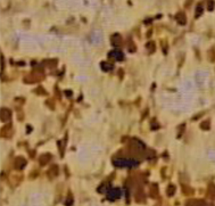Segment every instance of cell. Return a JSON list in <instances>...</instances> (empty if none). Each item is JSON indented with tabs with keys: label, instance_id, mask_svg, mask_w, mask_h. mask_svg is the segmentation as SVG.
Wrapping results in <instances>:
<instances>
[{
	"label": "cell",
	"instance_id": "6da1fadb",
	"mask_svg": "<svg viewBox=\"0 0 215 206\" xmlns=\"http://www.w3.org/2000/svg\"><path fill=\"white\" fill-rule=\"evenodd\" d=\"M129 149L133 155H144L147 153L148 148H146L145 144L139 139H131L129 142Z\"/></svg>",
	"mask_w": 215,
	"mask_h": 206
},
{
	"label": "cell",
	"instance_id": "7a4b0ae2",
	"mask_svg": "<svg viewBox=\"0 0 215 206\" xmlns=\"http://www.w3.org/2000/svg\"><path fill=\"white\" fill-rule=\"evenodd\" d=\"M113 164L116 168H136L139 164V162L134 158H123V157H117L113 159Z\"/></svg>",
	"mask_w": 215,
	"mask_h": 206
},
{
	"label": "cell",
	"instance_id": "3957f363",
	"mask_svg": "<svg viewBox=\"0 0 215 206\" xmlns=\"http://www.w3.org/2000/svg\"><path fill=\"white\" fill-rule=\"evenodd\" d=\"M42 80H43V74L41 72H33L30 75L24 78V82H26V83H37V82H40Z\"/></svg>",
	"mask_w": 215,
	"mask_h": 206
},
{
	"label": "cell",
	"instance_id": "277c9868",
	"mask_svg": "<svg viewBox=\"0 0 215 206\" xmlns=\"http://www.w3.org/2000/svg\"><path fill=\"white\" fill-rule=\"evenodd\" d=\"M122 195V191L120 188H111L107 191V198L109 201H116Z\"/></svg>",
	"mask_w": 215,
	"mask_h": 206
},
{
	"label": "cell",
	"instance_id": "5b68a950",
	"mask_svg": "<svg viewBox=\"0 0 215 206\" xmlns=\"http://www.w3.org/2000/svg\"><path fill=\"white\" fill-rule=\"evenodd\" d=\"M108 57L116 61H122L124 59V54L121 50H113V51H111L108 54Z\"/></svg>",
	"mask_w": 215,
	"mask_h": 206
},
{
	"label": "cell",
	"instance_id": "8992f818",
	"mask_svg": "<svg viewBox=\"0 0 215 206\" xmlns=\"http://www.w3.org/2000/svg\"><path fill=\"white\" fill-rule=\"evenodd\" d=\"M122 37L121 34H118V33H114L112 37H111V43H112L114 47H120L122 45Z\"/></svg>",
	"mask_w": 215,
	"mask_h": 206
},
{
	"label": "cell",
	"instance_id": "52a82bcc",
	"mask_svg": "<svg viewBox=\"0 0 215 206\" xmlns=\"http://www.w3.org/2000/svg\"><path fill=\"white\" fill-rule=\"evenodd\" d=\"M12 118V112L8 108H1V121L8 122Z\"/></svg>",
	"mask_w": 215,
	"mask_h": 206
},
{
	"label": "cell",
	"instance_id": "ba28073f",
	"mask_svg": "<svg viewBox=\"0 0 215 206\" xmlns=\"http://www.w3.org/2000/svg\"><path fill=\"white\" fill-rule=\"evenodd\" d=\"M25 165H26V161H25L24 157H17V158H15V162H14L15 169L21 170V169H23Z\"/></svg>",
	"mask_w": 215,
	"mask_h": 206
},
{
	"label": "cell",
	"instance_id": "9c48e42d",
	"mask_svg": "<svg viewBox=\"0 0 215 206\" xmlns=\"http://www.w3.org/2000/svg\"><path fill=\"white\" fill-rule=\"evenodd\" d=\"M13 136V129H12V125H6L1 129V137L4 138H9V137Z\"/></svg>",
	"mask_w": 215,
	"mask_h": 206
},
{
	"label": "cell",
	"instance_id": "30bf717a",
	"mask_svg": "<svg viewBox=\"0 0 215 206\" xmlns=\"http://www.w3.org/2000/svg\"><path fill=\"white\" fill-rule=\"evenodd\" d=\"M175 21H177L180 25H184V24L187 23V16H186V14L182 13V12H179L178 14L175 15Z\"/></svg>",
	"mask_w": 215,
	"mask_h": 206
},
{
	"label": "cell",
	"instance_id": "8fae6325",
	"mask_svg": "<svg viewBox=\"0 0 215 206\" xmlns=\"http://www.w3.org/2000/svg\"><path fill=\"white\" fill-rule=\"evenodd\" d=\"M51 159V155L50 154H43L40 156V158H39V163L41 164V165H46L47 163H49V161Z\"/></svg>",
	"mask_w": 215,
	"mask_h": 206
},
{
	"label": "cell",
	"instance_id": "7c38bea8",
	"mask_svg": "<svg viewBox=\"0 0 215 206\" xmlns=\"http://www.w3.org/2000/svg\"><path fill=\"white\" fill-rule=\"evenodd\" d=\"M100 67H101V70L105 71V72H108V71H112L114 65L111 64V63H108V61H103V63H100Z\"/></svg>",
	"mask_w": 215,
	"mask_h": 206
},
{
	"label": "cell",
	"instance_id": "4fadbf2b",
	"mask_svg": "<svg viewBox=\"0 0 215 206\" xmlns=\"http://www.w3.org/2000/svg\"><path fill=\"white\" fill-rule=\"evenodd\" d=\"M146 48L149 51V54H153L156 50V45H155L154 41H149V42H147V45H146Z\"/></svg>",
	"mask_w": 215,
	"mask_h": 206
},
{
	"label": "cell",
	"instance_id": "5bb4252c",
	"mask_svg": "<svg viewBox=\"0 0 215 206\" xmlns=\"http://www.w3.org/2000/svg\"><path fill=\"white\" fill-rule=\"evenodd\" d=\"M57 174H58V166L54 165V166H51V168L49 169V171H48V175L52 178V177H56Z\"/></svg>",
	"mask_w": 215,
	"mask_h": 206
},
{
	"label": "cell",
	"instance_id": "9a60e30c",
	"mask_svg": "<svg viewBox=\"0 0 215 206\" xmlns=\"http://www.w3.org/2000/svg\"><path fill=\"white\" fill-rule=\"evenodd\" d=\"M150 195H151L153 198H156V197L158 196V188H157L156 184H153V186H151V189H150Z\"/></svg>",
	"mask_w": 215,
	"mask_h": 206
},
{
	"label": "cell",
	"instance_id": "2e32d148",
	"mask_svg": "<svg viewBox=\"0 0 215 206\" xmlns=\"http://www.w3.org/2000/svg\"><path fill=\"white\" fill-rule=\"evenodd\" d=\"M174 192H175V186L174 184H168L167 189H166V194H167V196H173Z\"/></svg>",
	"mask_w": 215,
	"mask_h": 206
},
{
	"label": "cell",
	"instance_id": "e0dca14e",
	"mask_svg": "<svg viewBox=\"0 0 215 206\" xmlns=\"http://www.w3.org/2000/svg\"><path fill=\"white\" fill-rule=\"evenodd\" d=\"M208 196L212 197V198H215V184H210L208 187Z\"/></svg>",
	"mask_w": 215,
	"mask_h": 206
},
{
	"label": "cell",
	"instance_id": "ac0fdd59",
	"mask_svg": "<svg viewBox=\"0 0 215 206\" xmlns=\"http://www.w3.org/2000/svg\"><path fill=\"white\" fill-rule=\"evenodd\" d=\"M127 48H129V50H130L131 52L136 51V45L133 43L132 40H129V42H127Z\"/></svg>",
	"mask_w": 215,
	"mask_h": 206
},
{
	"label": "cell",
	"instance_id": "d6986e66",
	"mask_svg": "<svg viewBox=\"0 0 215 206\" xmlns=\"http://www.w3.org/2000/svg\"><path fill=\"white\" fill-rule=\"evenodd\" d=\"M45 64H47V65L49 66L50 68H52V67H54L55 65H57V61H56V59H49V61H45Z\"/></svg>",
	"mask_w": 215,
	"mask_h": 206
},
{
	"label": "cell",
	"instance_id": "ffe728a7",
	"mask_svg": "<svg viewBox=\"0 0 215 206\" xmlns=\"http://www.w3.org/2000/svg\"><path fill=\"white\" fill-rule=\"evenodd\" d=\"M203 14V6L199 4V5L197 6V8H196V18H198L200 15Z\"/></svg>",
	"mask_w": 215,
	"mask_h": 206
},
{
	"label": "cell",
	"instance_id": "44dd1931",
	"mask_svg": "<svg viewBox=\"0 0 215 206\" xmlns=\"http://www.w3.org/2000/svg\"><path fill=\"white\" fill-rule=\"evenodd\" d=\"M195 206H213L212 204H208V203H206L204 201H196V205Z\"/></svg>",
	"mask_w": 215,
	"mask_h": 206
},
{
	"label": "cell",
	"instance_id": "7402d4cb",
	"mask_svg": "<svg viewBox=\"0 0 215 206\" xmlns=\"http://www.w3.org/2000/svg\"><path fill=\"white\" fill-rule=\"evenodd\" d=\"M136 198H137V201H144V199H145V196H144V194H142V192L140 191V192H139V194L137 192Z\"/></svg>",
	"mask_w": 215,
	"mask_h": 206
},
{
	"label": "cell",
	"instance_id": "603a6c76",
	"mask_svg": "<svg viewBox=\"0 0 215 206\" xmlns=\"http://www.w3.org/2000/svg\"><path fill=\"white\" fill-rule=\"evenodd\" d=\"M200 127L203 128V129H208V128H210V123L206 121V122H204V123H201Z\"/></svg>",
	"mask_w": 215,
	"mask_h": 206
},
{
	"label": "cell",
	"instance_id": "cb8c5ba5",
	"mask_svg": "<svg viewBox=\"0 0 215 206\" xmlns=\"http://www.w3.org/2000/svg\"><path fill=\"white\" fill-rule=\"evenodd\" d=\"M71 204H72V197H71V195L68 196V198H67V201H66V205L70 206Z\"/></svg>",
	"mask_w": 215,
	"mask_h": 206
},
{
	"label": "cell",
	"instance_id": "d4e9b609",
	"mask_svg": "<svg viewBox=\"0 0 215 206\" xmlns=\"http://www.w3.org/2000/svg\"><path fill=\"white\" fill-rule=\"evenodd\" d=\"M213 6H214V2H213V1H210V4H208V9H210V10H212V9H213V8H214V7H213Z\"/></svg>",
	"mask_w": 215,
	"mask_h": 206
}]
</instances>
